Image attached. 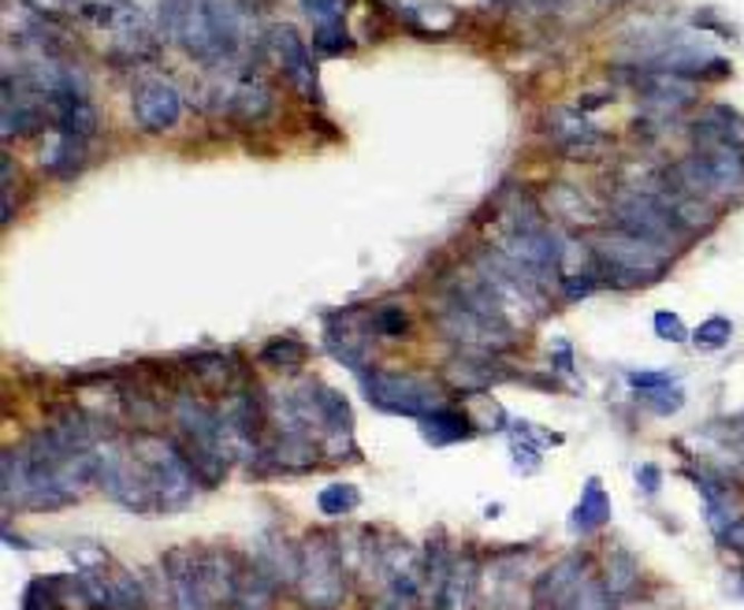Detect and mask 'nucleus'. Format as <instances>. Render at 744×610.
Wrapping results in <instances>:
<instances>
[{"mask_svg":"<svg viewBox=\"0 0 744 610\" xmlns=\"http://www.w3.org/2000/svg\"><path fill=\"white\" fill-rule=\"evenodd\" d=\"M294 592L305 610H335L346 596V562L343 543L332 537L313 532L310 540L298 543V577H294Z\"/></svg>","mask_w":744,"mask_h":610,"instance_id":"nucleus-1","label":"nucleus"},{"mask_svg":"<svg viewBox=\"0 0 744 610\" xmlns=\"http://www.w3.org/2000/svg\"><path fill=\"white\" fill-rule=\"evenodd\" d=\"M596 265L607 279H615L618 287H629V283L644 279H659L666 265H670V249L644 243V238H633L626 232H607L593 243Z\"/></svg>","mask_w":744,"mask_h":610,"instance_id":"nucleus-2","label":"nucleus"},{"mask_svg":"<svg viewBox=\"0 0 744 610\" xmlns=\"http://www.w3.org/2000/svg\"><path fill=\"white\" fill-rule=\"evenodd\" d=\"M361 387H365L369 406L395 413V417H429L432 410L447 406L440 387L424 376L413 373H391V368H369L361 373Z\"/></svg>","mask_w":744,"mask_h":610,"instance_id":"nucleus-3","label":"nucleus"},{"mask_svg":"<svg viewBox=\"0 0 744 610\" xmlns=\"http://www.w3.org/2000/svg\"><path fill=\"white\" fill-rule=\"evenodd\" d=\"M610 224H615V232H626L663 249H674V243L682 238L674 213L666 209V201L655 190H621L610 201Z\"/></svg>","mask_w":744,"mask_h":610,"instance_id":"nucleus-4","label":"nucleus"},{"mask_svg":"<svg viewBox=\"0 0 744 610\" xmlns=\"http://www.w3.org/2000/svg\"><path fill=\"white\" fill-rule=\"evenodd\" d=\"M164 584H168V603L172 610H216L209 584H205L202 570V551L194 548H172L160 559Z\"/></svg>","mask_w":744,"mask_h":610,"instance_id":"nucleus-5","label":"nucleus"},{"mask_svg":"<svg viewBox=\"0 0 744 610\" xmlns=\"http://www.w3.org/2000/svg\"><path fill=\"white\" fill-rule=\"evenodd\" d=\"M130 112L141 124V130H172L183 116V97L168 79H141L130 94Z\"/></svg>","mask_w":744,"mask_h":610,"instance_id":"nucleus-6","label":"nucleus"},{"mask_svg":"<svg viewBox=\"0 0 744 610\" xmlns=\"http://www.w3.org/2000/svg\"><path fill=\"white\" fill-rule=\"evenodd\" d=\"M272 46H276L280 68L291 79L294 90L302 97H310V101H316L321 90H316V71H313V57H310V49H305V41L294 35L291 27H276L272 30Z\"/></svg>","mask_w":744,"mask_h":610,"instance_id":"nucleus-7","label":"nucleus"},{"mask_svg":"<svg viewBox=\"0 0 744 610\" xmlns=\"http://www.w3.org/2000/svg\"><path fill=\"white\" fill-rule=\"evenodd\" d=\"M585 573H588L585 554H566V559H558L551 570H544L540 577H536L532 596H529V610H555L566 596H570V588L581 581Z\"/></svg>","mask_w":744,"mask_h":610,"instance_id":"nucleus-8","label":"nucleus"},{"mask_svg":"<svg viewBox=\"0 0 744 610\" xmlns=\"http://www.w3.org/2000/svg\"><path fill=\"white\" fill-rule=\"evenodd\" d=\"M629 82L644 101L659 105V108H682L696 97V82L685 79V75H670V71H637Z\"/></svg>","mask_w":744,"mask_h":610,"instance_id":"nucleus-9","label":"nucleus"},{"mask_svg":"<svg viewBox=\"0 0 744 610\" xmlns=\"http://www.w3.org/2000/svg\"><path fill=\"white\" fill-rule=\"evenodd\" d=\"M693 138L699 149H718V146L744 149V119L726 105H711L707 112L696 119Z\"/></svg>","mask_w":744,"mask_h":610,"instance_id":"nucleus-10","label":"nucleus"},{"mask_svg":"<svg viewBox=\"0 0 744 610\" xmlns=\"http://www.w3.org/2000/svg\"><path fill=\"white\" fill-rule=\"evenodd\" d=\"M547 130H551L555 146L566 149V152H593L599 141V130L588 124V119L581 112H570V108H555L551 116H547Z\"/></svg>","mask_w":744,"mask_h":610,"instance_id":"nucleus-11","label":"nucleus"},{"mask_svg":"<svg viewBox=\"0 0 744 610\" xmlns=\"http://www.w3.org/2000/svg\"><path fill=\"white\" fill-rule=\"evenodd\" d=\"M49 108H52V124H57L60 135H71V138L86 141L97 130V112H94V105L86 101L82 94L49 97Z\"/></svg>","mask_w":744,"mask_h":610,"instance_id":"nucleus-12","label":"nucleus"},{"mask_svg":"<svg viewBox=\"0 0 744 610\" xmlns=\"http://www.w3.org/2000/svg\"><path fill=\"white\" fill-rule=\"evenodd\" d=\"M477 432V424L466 417L462 410L454 406H440L432 410L429 417H421V435L429 440L432 446H451V443H462L469 435Z\"/></svg>","mask_w":744,"mask_h":610,"instance_id":"nucleus-13","label":"nucleus"},{"mask_svg":"<svg viewBox=\"0 0 744 610\" xmlns=\"http://www.w3.org/2000/svg\"><path fill=\"white\" fill-rule=\"evenodd\" d=\"M272 584L265 573H261L257 562L238 559V577H235V596L232 610H272Z\"/></svg>","mask_w":744,"mask_h":610,"instance_id":"nucleus-14","label":"nucleus"},{"mask_svg":"<svg viewBox=\"0 0 744 610\" xmlns=\"http://www.w3.org/2000/svg\"><path fill=\"white\" fill-rule=\"evenodd\" d=\"M610 521V499L604 492V484H599V476H588L585 481V492H581V503L574 506V518H570V529L588 537V532H599Z\"/></svg>","mask_w":744,"mask_h":610,"instance_id":"nucleus-15","label":"nucleus"},{"mask_svg":"<svg viewBox=\"0 0 744 610\" xmlns=\"http://www.w3.org/2000/svg\"><path fill=\"white\" fill-rule=\"evenodd\" d=\"M324 343H327V351H332L343 365L358 368V373H361V368H365L369 340H365V335H358V332H354V324H350V317H335L332 324H327Z\"/></svg>","mask_w":744,"mask_h":610,"instance_id":"nucleus-16","label":"nucleus"},{"mask_svg":"<svg viewBox=\"0 0 744 610\" xmlns=\"http://www.w3.org/2000/svg\"><path fill=\"white\" fill-rule=\"evenodd\" d=\"M599 581L607 584V592L615 596V599H626V596H633V588H637V581H640V562L633 559L629 551L610 548V551H607L604 573H599Z\"/></svg>","mask_w":744,"mask_h":610,"instance_id":"nucleus-17","label":"nucleus"},{"mask_svg":"<svg viewBox=\"0 0 744 610\" xmlns=\"http://www.w3.org/2000/svg\"><path fill=\"white\" fill-rule=\"evenodd\" d=\"M41 168L52 171V176L60 179H71L75 171L82 168V138H71V135H60L49 141L46 152H41Z\"/></svg>","mask_w":744,"mask_h":610,"instance_id":"nucleus-18","label":"nucleus"},{"mask_svg":"<svg viewBox=\"0 0 744 610\" xmlns=\"http://www.w3.org/2000/svg\"><path fill=\"white\" fill-rule=\"evenodd\" d=\"M272 108V90L261 79H243L232 90V112L243 119V124H257L265 119Z\"/></svg>","mask_w":744,"mask_h":610,"instance_id":"nucleus-19","label":"nucleus"},{"mask_svg":"<svg viewBox=\"0 0 744 610\" xmlns=\"http://www.w3.org/2000/svg\"><path fill=\"white\" fill-rule=\"evenodd\" d=\"M615 607H618V599L607 592V584L599 581V577L585 573L555 610H615Z\"/></svg>","mask_w":744,"mask_h":610,"instance_id":"nucleus-20","label":"nucleus"},{"mask_svg":"<svg viewBox=\"0 0 744 610\" xmlns=\"http://www.w3.org/2000/svg\"><path fill=\"white\" fill-rule=\"evenodd\" d=\"M302 362H305V346L294 340V335H276V340L261 346V365H272L280 368V373H294Z\"/></svg>","mask_w":744,"mask_h":610,"instance_id":"nucleus-21","label":"nucleus"},{"mask_svg":"<svg viewBox=\"0 0 744 610\" xmlns=\"http://www.w3.org/2000/svg\"><path fill=\"white\" fill-rule=\"evenodd\" d=\"M316 506H321V514H327V518H346L361 506V492H358V484H346V481L324 484L321 495H316Z\"/></svg>","mask_w":744,"mask_h":610,"instance_id":"nucleus-22","label":"nucleus"},{"mask_svg":"<svg viewBox=\"0 0 744 610\" xmlns=\"http://www.w3.org/2000/svg\"><path fill=\"white\" fill-rule=\"evenodd\" d=\"M451 376H454V387H462V391H484V387L496 384V380H502V373L488 368V362H473V357H462V362H454Z\"/></svg>","mask_w":744,"mask_h":610,"instance_id":"nucleus-23","label":"nucleus"},{"mask_svg":"<svg viewBox=\"0 0 744 610\" xmlns=\"http://www.w3.org/2000/svg\"><path fill=\"white\" fill-rule=\"evenodd\" d=\"M637 399L655 413V417H670V413H677V410L685 406V391H682V387H674V384L655 387V391H640Z\"/></svg>","mask_w":744,"mask_h":610,"instance_id":"nucleus-24","label":"nucleus"},{"mask_svg":"<svg viewBox=\"0 0 744 610\" xmlns=\"http://www.w3.org/2000/svg\"><path fill=\"white\" fill-rule=\"evenodd\" d=\"M730 340H733V324L726 317H707L693 332V343L699 346V351H722Z\"/></svg>","mask_w":744,"mask_h":610,"instance_id":"nucleus-25","label":"nucleus"},{"mask_svg":"<svg viewBox=\"0 0 744 610\" xmlns=\"http://www.w3.org/2000/svg\"><path fill=\"white\" fill-rule=\"evenodd\" d=\"M510 454H513V470H518L521 476H529V473H536L540 470V443H532V440H525V435H518L513 432V440H510Z\"/></svg>","mask_w":744,"mask_h":610,"instance_id":"nucleus-26","label":"nucleus"},{"mask_svg":"<svg viewBox=\"0 0 744 610\" xmlns=\"http://www.w3.org/2000/svg\"><path fill=\"white\" fill-rule=\"evenodd\" d=\"M313 46L321 49V52H327V57H335V52H346V49H350L346 27H343V23H324V27H316Z\"/></svg>","mask_w":744,"mask_h":610,"instance_id":"nucleus-27","label":"nucleus"},{"mask_svg":"<svg viewBox=\"0 0 744 610\" xmlns=\"http://www.w3.org/2000/svg\"><path fill=\"white\" fill-rule=\"evenodd\" d=\"M372 328L388 335V340H402V335H407V313H402L399 305H384V309H376V317H372Z\"/></svg>","mask_w":744,"mask_h":610,"instance_id":"nucleus-28","label":"nucleus"},{"mask_svg":"<svg viewBox=\"0 0 744 610\" xmlns=\"http://www.w3.org/2000/svg\"><path fill=\"white\" fill-rule=\"evenodd\" d=\"M305 4V12H310V19L316 27H324V23H343V8H346V0H302Z\"/></svg>","mask_w":744,"mask_h":610,"instance_id":"nucleus-29","label":"nucleus"},{"mask_svg":"<svg viewBox=\"0 0 744 610\" xmlns=\"http://www.w3.org/2000/svg\"><path fill=\"white\" fill-rule=\"evenodd\" d=\"M652 328H655V335H659V340H666V343H685V340H688V328L682 324V317H677V313L659 309V313L652 317Z\"/></svg>","mask_w":744,"mask_h":610,"instance_id":"nucleus-30","label":"nucleus"},{"mask_svg":"<svg viewBox=\"0 0 744 610\" xmlns=\"http://www.w3.org/2000/svg\"><path fill=\"white\" fill-rule=\"evenodd\" d=\"M637 484L644 488V495H655L659 492V484H663V470L659 465H652V462H644L637 470Z\"/></svg>","mask_w":744,"mask_h":610,"instance_id":"nucleus-31","label":"nucleus"},{"mask_svg":"<svg viewBox=\"0 0 744 610\" xmlns=\"http://www.w3.org/2000/svg\"><path fill=\"white\" fill-rule=\"evenodd\" d=\"M718 543H722V548H733V551L744 554V514H741L737 521H730L726 532L718 537Z\"/></svg>","mask_w":744,"mask_h":610,"instance_id":"nucleus-32","label":"nucleus"},{"mask_svg":"<svg viewBox=\"0 0 744 610\" xmlns=\"http://www.w3.org/2000/svg\"><path fill=\"white\" fill-rule=\"evenodd\" d=\"M629 384L637 391H655L670 384V373H629Z\"/></svg>","mask_w":744,"mask_h":610,"instance_id":"nucleus-33","label":"nucleus"},{"mask_svg":"<svg viewBox=\"0 0 744 610\" xmlns=\"http://www.w3.org/2000/svg\"><path fill=\"white\" fill-rule=\"evenodd\" d=\"M555 368H562V373H570V368H574L570 346H566V343H558V365H555Z\"/></svg>","mask_w":744,"mask_h":610,"instance_id":"nucleus-34","label":"nucleus"},{"mask_svg":"<svg viewBox=\"0 0 744 610\" xmlns=\"http://www.w3.org/2000/svg\"><path fill=\"white\" fill-rule=\"evenodd\" d=\"M741 588H744V577H741Z\"/></svg>","mask_w":744,"mask_h":610,"instance_id":"nucleus-35","label":"nucleus"}]
</instances>
